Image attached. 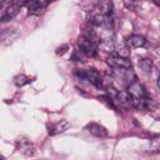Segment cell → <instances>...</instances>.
Listing matches in <instances>:
<instances>
[{"label":"cell","mask_w":160,"mask_h":160,"mask_svg":"<svg viewBox=\"0 0 160 160\" xmlns=\"http://www.w3.org/2000/svg\"><path fill=\"white\" fill-rule=\"evenodd\" d=\"M78 48H79V51L81 54H84L85 56H89V58H94L98 54L96 41L91 40L84 35L78 39Z\"/></svg>","instance_id":"1"},{"label":"cell","mask_w":160,"mask_h":160,"mask_svg":"<svg viewBox=\"0 0 160 160\" xmlns=\"http://www.w3.org/2000/svg\"><path fill=\"white\" fill-rule=\"evenodd\" d=\"M126 90H128V92L132 96V99H135V100H141V99L149 98V96H148V92H146V90H145V88H144V85L140 84V82L136 81V80H134L132 82H130Z\"/></svg>","instance_id":"2"},{"label":"cell","mask_w":160,"mask_h":160,"mask_svg":"<svg viewBox=\"0 0 160 160\" xmlns=\"http://www.w3.org/2000/svg\"><path fill=\"white\" fill-rule=\"evenodd\" d=\"M49 2H50V0H31L28 4V14L35 15V16L42 15V12L45 11Z\"/></svg>","instance_id":"3"},{"label":"cell","mask_w":160,"mask_h":160,"mask_svg":"<svg viewBox=\"0 0 160 160\" xmlns=\"http://www.w3.org/2000/svg\"><path fill=\"white\" fill-rule=\"evenodd\" d=\"M84 72H85V81L92 84L98 89H104L102 78H101V75L99 74L98 70H95V69H88V70H84Z\"/></svg>","instance_id":"4"},{"label":"cell","mask_w":160,"mask_h":160,"mask_svg":"<svg viewBox=\"0 0 160 160\" xmlns=\"http://www.w3.org/2000/svg\"><path fill=\"white\" fill-rule=\"evenodd\" d=\"M108 64L115 69H131V61L122 56H111L108 59Z\"/></svg>","instance_id":"5"},{"label":"cell","mask_w":160,"mask_h":160,"mask_svg":"<svg viewBox=\"0 0 160 160\" xmlns=\"http://www.w3.org/2000/svg\"><path fill=\"white\" fill-rule=\"evenodd\" d=\"M85 129L88 130L89 134H91L92 136H96V138H106L109 135L106 128L98 124V122H89L85 126Z\"/></svg>","instance_id":"6"},{"label":"cell","mask_w":160,"mask_h":160,"mask_svg":"<svg viewBox=\"0 0 160 160\" xmlns=\"http://www.w3.org/2000/svg\"><path fill=\"white\" fill-rule=\"evenodd\" d=\"M19 10H20V8L16 6L15 4H11V5L6 6L4 12H2V15H1V22H8V21L12 20L18 15Z\"/></svg>","instance_id":"7"},{"label":"cell","mask_w":160,"mask_h":160,"mask_svg":"<svg viewBox=\"0 0 160 160\" xmlns=\"http://www.w3.org/2000/svg\"><path fill=\"white\" fill-rule=\"evenodd\" d=\"M126 45L129 48H142L146 45V39L141 35H130L128 39H126Z\"/></svg>","instance_id":"8"},{"label":"cell","mask_w":160,"mask_h":160,"mask_svg":"<svg viewBox=\"0 0 160 160\" xmlns=\"http://www.w3.org/2000/svg\"><path fill=\"white\" fill-rule=\"evenodd\" d=\"M112 9H114L112 0H99V2H98V10H99L100 14H102L105 16H111Z\"/></svg>","instance_id":"9"},{"label":"cell","mask_w":160,"mask_h":160,"mask_svg":"<svg viewBox=\"0 0 160 160\" xmlns=\"http://www.w3.org/2000/svg\"><path fill=\"white\" fill-rule=\"evenodd\" d=\"M68 128H69V122H68L66 120H60V121H58L56 124L49 126V134H50V135H56V134L64 132Z\"/></svg>","instance_id":"10"},{"label":"cell","mask_w":160,"mask_h":160,"mask_svg":"<svg viewBox=\"0 0 160 160\" xmlns=\"http://www.w3.org/2000/svg\"><path fill=\"white\" fill-rule=\"evenodd\" d=\"M139 66L144 74H150L152 70V60L149 58H141L139 59Z\"/></svg>","instance_id":"11"},{"label":"cell","mask_w":160,"mask_h":160,"mask_svg":"<svg viewBox=\"0 0 160 160\" xmlns=\"http://www.w3.org/2000/svg\"><path fill=\"white\" fill-rule=\"evenodd\" d=\"M20 145H19V151H21V152H24L25 155H32L34 154V148H32V144L29 141V140H19L18 141Z\"/></svg>","instance_id":"12"},{"label":"cell","mask_w":160,"mask_h":160,"mask_svg":"<svg viewBox=\"0 0 160 160\" xmlns=\"http://www.w3.org/2000/svg\"><path fill=\"white\" fill-rule=\"evenodd\" d=\"M31 80L26 76V75H24V74H19V75H16L15 78H14V82L18 85V86H24V85H26V84H29Z\"/></svg>","instance_id":"13"},{"label":"cell","mask_w":160,"mask_h":160,"mask_svg":"<svg viewBox=\"0 0 160 160\" xmlns=\"http://www.w3.org/2000/svg\"><path fill=\"white\" fill-rule=\"evenodd\" d=\"M116 54L119 56H122V58H129L130 56V50H129V46H122V48H118L116 49Z\"/></svg>","instance_id":"14"},{"label":"cell","mask_w":160,"mask_h":160,"mask_svg":"<svg viewBox=\"0 0 160 160\" xmlns=\"http://www.w3.org/2000/svg\"><path fill=\"white\" fill-rule=\"evenodd\" d=\"M30 1H31V0H14V1H12V4H15V5H16V6H19V8H22V6L28 5Z\"/></svg>","instance_id":"15"},{"label":"cell","mask_w":160,"mask_h":160,"mask_svg":"<svg viewBox=\"0 0 160 160\" xmlns=\"http://www.w3.org/2000/svg\"><path fill=\"white\" fill-rule=\"evenodd\" d=\"M66 49H68V45H62L61 48H58L56 49V54H60L61 55V54H64L66 51Z\"/></svg>","instance_id":"16"},{"label":"cell","mask_w":160,"mask_h":160,"mask_svg":"<svg viewBox=\"0 0 160 160\" xmlns=\"http://www.w3.org/2000/svg\"><path fill=\"white\" fill-rule=\"evenodd\" d=\"M152 1H154L156 5H159V6H160V0H152Z\"/></svg>","instance_id":"17"},{"label":"cell","mask_w":160,"mask_h":160,"mask_svg":"<svg viewBox=\"0 0 160 160\" xmlns=\"http://www.w3.org/2000/svg\"><path fill=\"white\" fill-rule=\"evenodd\" d=\"M158 86L160 88V75H159V78H158Z\"/></svg>","instance_id":"18"},{"label":"cell","mask_w":160,"mask_h":160,"mask_svg":"<svg viewBox=\"0 0 160 160\" xmlns=\"http://www.w3.org/2000/svg\"><path fill=\"white\" fill-rule=\"evenodd\" d=\"M158 69H159V71H160V62L158 64Z\"/></svg>","instance_id":"19"},{"label":"cell","mask_w":160,"mask_h":160,"mask_svg":"<svg viewBox=\"0 0 160 160\" xmlns=\"http://www.w3.org/2000/svg\"><path fill=\"white\" fill-rule=\"evenodd\" d=\"M50 1H52V0H50Z\"/></svg>","instance_id":"20"}]
</instances>
